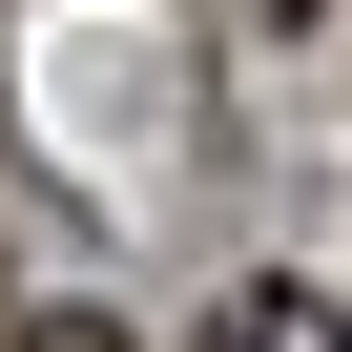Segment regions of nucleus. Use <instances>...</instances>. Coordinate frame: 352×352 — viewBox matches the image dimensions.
Segmentation results:
<instances>
[{"label":"nucleus","mask_w":352,"mask_h":352,"mask_svg":"<svg viewBox=\"0 0 352 352\" xmlns=\"http://www.w3.org/2000/svg\"><path fill=\"white\" fill-rule=\"evenodd\" d=\"M208 352H352V311H331V290H228Z\"/></svg>","instance_id":"nucleus-1"}]
</instances>
